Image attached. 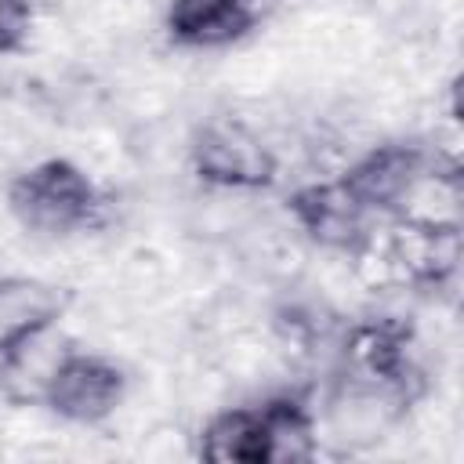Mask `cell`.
<instances>
[{
    "label": "cell",
    "instance_id": "7",
    "mask_svg": "<svg viewBox=\"0 0 464 464\" xmlns=\"http://www.w3.org/2000/svg\"><path fill=\"white\" fill-rule=\"evenodd\" d=\"M428 163L431 160L424 145L384 141V145H373L366 156H359L337 181L370 218H384L406 207V196L420 185V178L428 174Z\"/></svg>",
    "mask_w": 464,
    "mask_h": 464
},
{
    "label": "cell",
    "instance_id": "11",
    "mask_svg": "<svg viewBox=\"0 0 464 464\" xmlns=\"http://www.w3.org/2000/svg\"><path fill=\"white\" fill-rule=\"evenodd\" d=\"M36 22V0H0V54H14L29 44Z\"/></svg>",
    "mask_w": 464,
    "mask_h": 464
},
{
    "label": "cell",
    "instance_id": "3",
    "mask_svg": "<svg viewBox=\"0 0 464 464\" xmlns=\"http://www.w3.org/2000/svg\"><path fill=\"white\" fill-rule=\"evenodd\" d=\"M11 214L40 236H83L109 221V196L72 160L51 156L7 185Z\"/></svg>",
    "mask_w": 464,
    "mask_h": 464
},
{
    "label": "cell",
    "instance_id": "6",
    "mask_svg": "<svg viewBox=\"0 0 464 464\" xmlns=\"http://www.w3.org/2000/svg\"><path fill=\"white\" fill-rule=\"evenodd\" d=\"M192 174L218 188H268L276 181V156L268 145L232 120L196 127L188 145Z\"/></svg>",
    "mask_w": 464,
    "mask_h": 464
},
{
    "label": "cell",
    "instance_id": "4",
    "mask_svg": "<svg viewBox=\"0 0 464 464\" xmlns=\"http://www.w3.org/2000/svg\"><path fill=\"white\" fill-rule=\"evenodd\" d=\"M362 265L381 268V276H392L417 290H439L453 279L460 265V232L453 221H431V218H410L406 210L384 214V225L370 228L362 246L355 250Z\"/></svg>",
    "mask_w": 464,
    "mask_h": 464
},
{
    "label": "cell",
    "instance_id": "5",
    "mask_svg": "<svg viewBox=\"0 0 464 464\" xmlns=\"http://www.w3.org/2000/svg\"><path fill=\"white\" fill-rule=\"evenodd\" d=\"M123 395H127L123 366L94 352L62 355L40 388L44 406L72 424H102L120 410Z\"/></svg>",
    "mask_w": 464,
    "mask_h": 464
},
{
    "label": "cell",
    "instance_id": "9",
    "mask_svg": "<svg viewBox=\"0 0 464 464\" xmlns=\"http://www.w3.org/2000/svg\"><path fill=\"white\" fill-rule=\"evenodd\" d=\"M286 210L308 239H315L326 250H341V254H355L362 246V239L370 236L373 221H381V218H370L344 192L341 181L301 185L297 192H290Z\"/></svg>",
    "mask_w": 464,
    "mask_h": 464
},
{
    "label": "cell",
    "instance_id": "10",
    "mask_svg": "<svg viewBox=\"0 0 464 464\" xmlns=\"http://www.w3.org/2000/svg\"><path fill=\"white\" fill-rule=\"evenodd\" d=\"M268 0H170L167 33L181 47H228L257 29Z\"/></svg>",
    "mask_w": 464,
    "mask_h": 464
},
{
    "label": "cell",
    "instance_id": "2",
    "mask_svg": "<svg viewBox=\"0 0 464 464\" xmlns=\"http://www.w3.org/2000/svg\"><path fill=\"white\" fill-rule=\"evenodd\" d=\"M344 392L362 402L410 410L424 395V366L417 359V334L399 315H373L348 326L341 344Z\"/></svg>",
    "mask_w": 464,
    "mask_h": 464
},
{
    "label": "cell",
    "instance_id": "8",
    "mask_svg": "<svg viewBox=\"0 0 464 464\" xmlns=\"http://www.w3.org/2000/svg\"><path fill=\"white\" fill-rule=\"evenodd\" d=\"M72 290L33 276H0V373L14 370L22 355L65 315Z\"/></svg>",
    "mask_w": 464,
    "mask_h": 464
},
{
    "label": "cell",
    "instance_id": "1",
    "mask_svg": "<svg viewBox=\"0 0 464 464\" xmlns=\"http://www.w3.org/2000/svg\"><path fill=\"white\" fill-rule=\"evenodd\" d=\"M196 453L210 464H283L315 457V413L308 395L283 392L254 406L214 413Z\"/></svg>",
    "mask_w": 464,
    "mask_h": 464
}]
</instances>
